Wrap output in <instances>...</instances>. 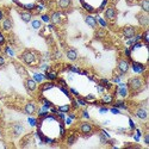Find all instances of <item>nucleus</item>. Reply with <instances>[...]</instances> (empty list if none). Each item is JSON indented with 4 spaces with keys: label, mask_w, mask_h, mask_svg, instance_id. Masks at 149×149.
Returning <instances> with one entry per match:
<instances>
[{
    "label": "nucleus",
    "mask_w": 149,
    "mask_h": 149,
    "mask_svg": "<svg viewBox=\"0 0 149 149\" xmlns=\"http://www.w3.org/2000/svg\"><path fill=\"white\" fill-rule=\"evenodd\" d=\"M47 78L50 79V80H55L57 78V74H56V72H50V70H49L47 73Z\"/></svg>",
    "instance_id": "obj_28"
},
{
    "label": "nucleus",
    "mask_w": 149,
    "mask_h": 149,
    "mask_svg": "<svg viewBox=\"0 0 149 149\" xmlns=\"http://www.w3.org/2000/svg\"><path fill=\"white\" fill-rule=\"evenodd\" d=\"M135 116L137 117L141 120H146L148 117V112H147V109L146 107H139L137 110L135 111Z\"/></svg>",
    "instance_id": "obj_12"
},
{
    "label": "nucleus",
    "mask_w": 149,
    "mask_h": 149,
    "mask_svg": "<svg viewBox=\"0 0 149 149\" xmlns=\"http://www.w3.org/2000/svg\"><path fill=\"white\" fill-rule=\"evenodd\" d=\"M33 79L36 80V82H42V80L44 79V77H43V75H41V74H36Z\"/></svg>",
    "instance_id": "obj_30"
},
{
    "label": "nucleus",
    "mask_w": 149,
    "mask_h": 149,
    "mask_svg": "<svg viewBox=\"0 0 149 149\" xmlns=\"http://www.w3.org/2000/svg\"><path fill=\"white\" fill-rule=\"evenodd\" d=\"M85 99H86V102H87V100H94V97L93 95H87Z\"/></svg>",
    "instance_id": "obj_37"
},
{
    "label": "nucleus",
    "mask_w": 149,
    "mask_h": 149,
    "mask_svg": "<svg viewBox=\"0 0 149 149\" xmlns=\"http://www.w3.org/2000/svg\"><path fill=\"white\" fill-rule=\"evenodd\" d=\"M144 142H146L147 144H149V135H148V134L144 135Z\"/></svg>",
    "instance_id": "obj_34"
},
{
    "label": "nucleus",
    "mask_w": 149,
    "mask_h": 149,
    "mask_svg": "<svg viewBox=\"0 0 149 149\" xmlns=\"http://www.w3.org/2000/svg\"><path fill=\"white\" fill-rule=\"evenodd\" d=\"M136 32H137V30H136V28L132 25H127L122 29V33L125 38H131V37H134L136 35Z\"/></svg>",
    "instance_id": "obj_7"
},
{
    "label": "nucleus",
    "mask_w": 149,
    "mask_h": 149,
    "mask_svg": "<svg viewBox=\"0 0 149 149\" xmlns=\"http://www.w3.org/2000/svg\"><path fill=\"white\" fill-rule=\"evenodd\" d=\"M102 103L103 104H112L113 103V95L110 94V93H106L102 97Z\"/></svg>",
    "instance_id": "obj_18"
},
{
    "label": "nucleus",
    "mask_w": 149,
    "mask_h": 149,
    "mask_svg": "<svg viewBox=\"0 0 149 149\" xmlns=\"http://www.w3.org/2000/svg\"><path fill=\"white\" fill-rule=\"evenodd\" d=\"M140 6L143 12L148 13L149 12V0H140Z\"/></svg>",
    "instance_id": "obj_21"
},
{
    "label": "nucleus",
    "mask_w": 149,
    "mask_h": 149,
    "mask_svg": "<svg viewBox=\"0 0 149 149\" xmlns=\"http://www.w3.org/2000/svg\"><path fill=\"white\" fill-rule=\"evenodd\" d=\"M95 19H97V23H98V24H100L102 28H105V26H106V22H105L104 19H102L100 17H97Z\"/></svg>",
    "instance_id": "obj_29"
},
{
    "label": "nucleus",
    "mask_w": 149,
    "mask_h": 149,
    "mask_svg": "<svg viewBox=\"0 0 149 149\" xmlns=\"http://www.w3.org/2000/svg\"><path fill=\"white\" fill-rule=\"evenodd\" d=\"M143 86H144V81L140 77H132L128 81V87L132 95H136L137 93H140L143 90Z\"/></svg>",
    "instance_id": "obj_1"
},
{
    "label": "nucleus",
    "mask_w": 149,
    "mask_h": 149,
    "mask_svg": "<svg viewBox=\"0 0 149 149\" xmlns=\"http://www.w3.org/2000/svg\"><path fill=\"white\" fill-rule=\"evenodd\" d=\"M11 130H12V134H13V136H19L23 131H24V125L22 123H19V122H17V123H13L11 125Z\"/></svg>",
    "instance_id": "obj_9"
},
{
    "label": "nucleus",
    "mask_w": 149,
    "mask_h": 149,
    "mask_svg": "<svg viewBox=\"0 0 149 149\" xmlns=\"http://www.w3.org/2000/svg\"><path fill=\"white\" fill-rule=\"evenodd\" d=\"M70 92H72V93H74V94H75V95H78V92H77L75 90H73V88H72V90H70Z\"/></svg>",
    "instance_id": "obj_45"
},
{
    "label": "nucleus",
    "mask_w": 149,
    "mask_h": 149,
    "mask_svg": "<svg viewBox=\"0 0 149 149\" xmlns=\"http://www.w3.org/2000/svg\"><path fill=\"white\" fill-rule=\"evenodd\" d=\"M62 17H63V13L60 11H54L50 15V20L54 24H61L62 23Z\"/></svg>",
    "instance_id": "obj_11"
},
{
    "label": "nucleus",
    "mask_w": 149,
    "mask_h": 149,
    "mask_svg": "<svg viewBox=\"0 0 149 149\" xmlns=\"http://www.w3.org/2000/svg\"><path fill=\"white\" fill-rule=\"evenodd\" d=\"M104 17L109 22L116 20V18H117V10H116V7L115 6H109L105 10V12H104Z\"/></svg>",
    "instance_id": "obj_4"
},
{
    "label": "nucleus",
    "mask_w": 149,
    "mask_h": 149,
    "mask_svg": "<svg viewBox=\"0 0 149 149\" xmlns=\"http://www.w3.org/2000/svg\"><path fill=\"white\" fill-rule=\"evenodd\" d=\"M82 115H84L85 118H88V115H87V112H86V111H84V113H82Z\"/></svg>",
    "instance_id": "obj_44"
},
{
    "label": "nucleus",
    "mask_w": 149,
    "mask_h": 149,
    "mask_svg": "<svg viewBox=\"0 0 149 149\" xmlns=\"http://www.w3.org/2000/svg\"><path fill=\"white\" fill-rule=\"evenodd\" d=\"M72 6V0H57V7L61 10H67Z\"/></svg>",
    "instance_id": "obj_17"
},
{
    "label": "nucleus",
    "mask_w": 149,
    "mask_h": 149,
    "mask_svg": "<svg viewBox=\"0 0 149 149\" xmlns=\"http://www.w3.org/2000/svg\"><path fill=\"white\" fill-rule=\"evenodd\" d=\"M12 26H13V23H12V20H11L10 17H6V18H4L1 20V28H3V30L10 31L12 29Z\"/></svg>",
    "instance_id": "obj_14"
},
{
    "label": "nucleus",
    "mask_w": 149,
    "mask_h": 149,
    "mask_svg": "<svg viewBox=\"0 0 149 149\" xmlns=\"http://www.w3.org/2000/svg\"><path fill=\"white\" fill-rule=\"evenodd\" d=\"M77 142V136L75 135H69L68 137H67V144L68 146H72Z\"/></svg>",
    "instance_id": "obj_25"
},
{
    "label": "nucleus",
    "mask_w": 149,
    "mask_h": 149,
    "mask_svg": "<svg viewBox=\"0 0 149 149\" xmlns=\"http://www.w3.org/2000/svg\"><path fill=\"white\" fill-rule=\"evenodd\" d=\"M117 92H118V94L122 95V97H127L128 93H129V90H128V87H127L125 85H120V87L117 90Z\"/></svg>",
    "instance_id": "obj_20"
},
{
    "label": "nucleus",
    "mask_w": 149,
    "mask_h": 149,
    "mask_svg": "<svg viewBox=\"0 0 149 149\" xmlns=\"http://www.w3.org/2000/svg\"><path fill=\"white\" fill-rule=\"evenodd\" d=\"M141 37H142V40H143V43H144V44H147V43L149 42V31L146 29V30H144V32L141 35Z\"/></svg>",
    "instance_id": "obj_26"
},
{
    "label": "nucleus",
    "mask_w": 149,
    "mask_h": 149,
    "mask_svg": "<svg viewBox=\"0 0 149 149\" xmlns=\"http://www.w3.org/2000/svg\"><path fill=\"white\" fill-rule=\"evenodd\" d=\"M136 19L139 20L140 26H142V28H144V29L148 28V25H149V16H148V13L143 12V13L136 15Z\"/></svg>",
    "instance_id": "obj_6"
},
{
    "label": "nucleus",
    "mask_w": 149,
    "mask_h": 149,
    "mask_svg": "<svg viewBox=\"0 0 149 149\" xmlns=\"http://www.w3.org/2000/svg\"><path fill=\"white\" fill-rule=\"evenodd\" d=\"M5 42V40H4V37L1 36V35H0V44H3Z\"/></svg>",
    "instance_id": "obj_42"
},
{
    "label": "nucleus",
    "mask_w": 149,
    "mask_h": 149,
    "mask_svg": "<svg viewBox=\"0 0 149 149\" xmlns=\"http://www.w3.org/2000/svg\"><path fill=\"white\" fill-rule=\"evenodd\" d=\"M5 63H6V60H5V57H4V56H1V55H0V67L5 66Z\"/></svg>",
    "instance_id": "obj_33"
},
{
    "label": "nucleus",
    "mask_w": 149,
    "mask_h": 149,
    "mask_svg": "<svg viewBox=\"0 0 149 149\" xmlns=\"http://www.w3.org/2000/svg\"><path fill=\"white\" fill-rule=\"evenodd\" d=\"M79 131L82 135H90L93 132V125L88 122H82L79 124Z\"/></svg>",
    "instance_id": "obj_5"
},
{
    "label": "nucleus",
    "mask_w": 149,
    "mask_h": 149,
    "mask_svg": "<svg viewBox=\"0 0 149 149\" xmlns=\"http://www.w3.org/2000/svg\"><path fill=\"white\" fill-rule=\"evenodd\" d=\"M66 56L69 61H75L78 58V52L75 50V49H73V48H69L67 49V52H66Z\"/></svg>",
    "instance_id": "obj_15"
},
{
    "label": "nucleus",
    "mask_w": 149,
    "mask_h": 149,
    "mask_svg": "<svg viewBox=\"0 0 149 149\" xmlns=\"http://www.w3.org/2000/svg\"><path fill=\"white\" fill-rule=\"evenodd\" d=\"M130 65H129V61L127 58H119L117 62V72L119 74V77H124L125 74L129 72Z\"/></svg>",
    "instance_id": "obj_3"
},
{
    "label": "nucleus",
    "mask_w": 149,
    "mask_h": 149,
    "mask_svg": "<svg viewBox=\"0 0 149 149\" xmlns=\"http://www.w3.org/2000/svg\"><path fill=\"white\" fill-rule=\"evenodd\" d=\"M37 112V105L36 103L33 102H29L25 104V106H24V113H26L29 116H32Z\"/></svg>",
    "instance_id": "obj_8"
},
{
    "label": "nucleus",
    "mask_w": 149,
    "mask_h": 149,
    "mask_svg": "<svg viewBox=\"0 0 149 149\" xmlns=\"http://www.w3.org/2000/svg\"><path fill=\"white\" fill-rule=\"evenodd\" d=\"M31 26L33 28V29H40L41 26H42V22L41 20H38V19H35V20H32V23H31Z\"/></svg>",
    "instance_id": "obj_27"
},
{
    "label": "nucleus",
    "mask_w": 149,
    "mask_h": 149,
    "mask_svg": "<svg viewBox=\"0 0 149 149\" xmlns=\"http://www.w3.org/2000/svg\"><path fill=\"white\" fill-rule=\"evenodd\" d=\"M23 63H25L26 66H33L40 61V56L35 50H25L23 52V54L19 56Z\"/></svg>",
    "instance_id": "obj_2"
},
{
    "label": "nucleus",
    "mask_w": 149,
    "mask_h": 149,
    "mask_svg": "<svg viewBox=\"0 0 149 149\" xmlns=\"http://www.w3.org/2000/svg\"><path fill=\"white\" fill-rule=\"evenodd\" d=\"M42 19L44 20V22H49V20H50V17H48V16H42Z\"/></svg>",
    "instance_id": "obj_38"
},
{
    "label": "nucleus",
    "mask_w": 149,
    "mask_h": 149,
    "mask_svg": "<svg viewBox=\"0 0 149 149\" xmlns=\"http://www.w3.org/2000/svg\"><path fill=\"white\" fill-rule=\"evenodd\" d=\"M69 109H70L69 105H65V106H60V107H58V110L62 111V112H68Z\"/></svg>",
    "instance_id": "obj_31"
},
{
    "label": "nucleus",
    "mask_w": 149,
    "mask_h": 149,
    "mask_svg": "<svg viewBox=\"0 0 149 149\" xmlns=\"http://www.w3.org/2000/svg\"><path fill=\"white\" fill-rule=\"evenodd\" d=\"M98 91H99V92H100V93H102V92L104 91V87H103V86H98Z\"/></svg>",
    "instance_id": "obj_41"
},
{
    "label": "nucleus",
    "mask_w": 149,
    "mask_h": 149,
    "mask_svg": "<svg viewBox=\"0 0 149 149\" xmlns=\"http://www.w3.org/2000/svg\"><path fill=\"white\" fill-rule=\"evenodd\" d=\"M15 66H16V69H17V72H18L19 75H22V77H24V78H28V72H26V69L24 68L22 65L16 63Z\"/></svg>",
    "instance_id": "obj_19"
},
{
    "label": "nucleus",
    "mask_w": 149,
    "mask_h": 149,
    "mask_svg": "<svg viewBox=\"0 0 149 149\" xmlns=\"http://www.w3.org/2000/svg\"><path fill=\"white\" fill-rule=\"evenodd\" d=\"M25 87L29 92H35L37 90V82L32 78H26L25 79Z\"/></svg>",
    "instance_id": "obj_10"
},
{
    "label": "nucleus",
    "mask_w": 149,
    "mask_h": 149,
    "mask_svg": "<svg viewBox=\"0 0 149 149\" xmlns=\"http://www.w3.org/2000/svg\"><path fill=\"white\" fill-rule=\"evenodd\" d=\"M106 36V31L104 28H100V29H98L95 31V37L97 38H104V37Z\"/></svg>",
    "instance_id": "obj_23"
},
{
    "label": "nucleus",
    "mask_w": 149,
    "mask_h": 149,
    "mask_svg": "<svg viewBox=\"0 0 149 149\" xmlns=\"http://www.w3.org/2000/svg\"><path fill=\"white\" fill-rule=\"evenodd\" d=\"M127 1H128V3H130V1H132V0H127Z\"/></svg>",
    "instance_id": "obj_46"
},
{
    "label": "nucleus",
    "mask_w": 149,
    "mask_h": 149,
    "mask_svg": "<svg viewBox=\"0 0 149 149\" xmlns=\"http://www.w3.org/2000/svg\"><path fill=\"white\" fill-rule=\"evenodd\" d=\"M54 84L53 82H47V84H43L42 86H41V92H44V91H48V90H50V88H53L54 87Z\"/></svg>",
    "instance_id": "obj_24"
},
{
    "label": "nucleus",
    "mask_w": 149,
    "mask_h": 149,
    "mask_svg": "<svg viewBox=\"0 0 149 149\" xmlns=\"http://www.w3.org/2000/svg\"><path fill=\"white\" fill-rule=\"evenodd\" d=\"M118 1H119V0H111V3H112V6L117 5V4H118Z\"/></svg>",
    "instance_id": "obj_39"
},
{
    "label": "nucleus",
    "mask_w": 149,
    "mask_h": 149,
    "mask_svg": "<svg viewBox=\"0 0 149 149\" xmlns=\"http://www.w3.org/2000/svg\"><path fill=\"white\" fill-rule=\"evenodd\" d=\"M111 111H112V112H113V113H119V111H118V110H116V109H112V110H111Z\"/></svg>",
    "instance_id": "obj_43"
},
{
    "label": "nucleus",
    "mask_w": 149,
    "mask_h": 149,
    "mask_svg": "<svg viewBox=\"0 0 149 149\" xmlns=\"http://www.w3.org/2000/svg\"><path fill=\"white\" fill-rule=\"evenodd\" d=\"M6 52H7V53H8V55H11V56H13V55H15V53L12 52L10 48H6Z\"/></svg>",
    "instance_id": "obj_35"
},
{
    "label": "nucleus",
    "mask_w": 149,
    "mask_h": 149,
    "mask_svg": "<svg viewBox=\"0 0 149 149\" xmlns=\"http://www.w3.org/2000/svg\"><path fill=\"white\" fill-rule=\"evenodd\" d=\"M20 18L23 22H25V23H30L31 19H32V13L30 11H20Z\"/></svg>",
    "instance_id": "obj_16"
},
{
    "label": "nucleus",
    "mask_w": 149,
    "mask_h": 149,
    "mask_svg": "<svg viewBox=\"0 0 149 149\" xmlns=\"http://www.w3.org/2000/svg\"><path fill=\"white\" fill-rule=\"evenodd\" d=\"M78 103H79V105H82V106H85L86 104H87L86 99H84V98H78Z\"/></svg>",
    "instance_id": "obj_32"
},
{
    "label": "nucleus",
    "mask_w": 149,
    "mask_h": 149,
    "mask_svg": "<svg viewBox=\"0 0 149 149\" xmlns=\"http://www.w3.org/2000/svg\"><path fill=\"white\" fill-rule=\"evenodd\" d=\"M61 57V53L58 50H55V58H60Z\"/></svg>",
    "instance_id": "obj_36"
},
{
    "label": "nucleus",
    "mask_w": 149,
    "mask_h": 149,
    "mask_svg": "<svg viewBox=\"0 0 149 149\" xmlns=\"http://www.w3.org/2000/svg\"><path fill=\"white\" fill-rule=\"evenodd\" d=\"M85 23L87 24V25L92 29H95L97 25H98V23H97V19L95 17L91 16V15H87V16H85Z\"/></svg>",
    "instance_id": "obj_13"
},
{
    "label": "nucleus",
    "mask_w": 149,
    "mask_h": 149,
    "mask_svg": "<svg viewBox=\"0 0 149 149\" xmlns=\"http://www.w3.org/2000/svg\"><path fill=\"white\" fill-rule=\"evenodd\" d=\"M5 17H4V12L3 11H0V20H3Z\"/></svg>",
    "instance_id": "obj_40"
},
{
    "label": "nucleus",
    "mask_w": 149,
    "mask_h": 149,
    "mask_svg": "<svg viewBox=\"0 0 149 149\" xmlns=\"http://www.w3.org/2000/svg\"><path fill=\"white\" fill-rule=\"evenodd\" d=\"M132 68H134V72L140 73V74L144 72V66H142L141 63H137V62H134V63H132Z\"/></svg>",
    "instance_id": "obj_22"
}]
</instances>
